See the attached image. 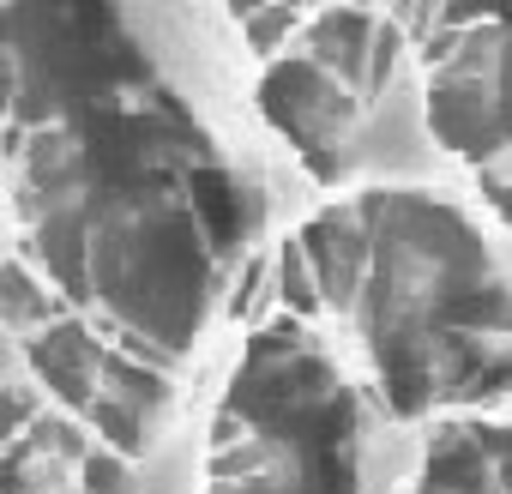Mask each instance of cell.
I'll return each instance as SVG.
<instances>
[{"mask_svg":"<svg viewBox=\"0 0 512 494\" xmlns=\"http://www.w3.org/2000/svg\"><path fill=\"white\" fill-rule=\"evenodd\" d=\"M356 205L368 223V284L356 314L386 410L416 422L434 404L506 398L512 284L464 211L416 187H374Z\"/></svg>","mask_w":512,"mask_h":494,"instance_id":"1","label":"cell"},{"mask_svg":"<svg viewBox=\"0 0 512 494\" xmlns=\"http://www.w3.org/2000/svg\"><path fill=\"white\" fill-rule=\"evenodd\" d=\"M428 139L488 163L512 145V13H476L452 55L428 73Z\"/></svg>","mask_w":512,"mask_h":494,"instance_id":"2","label":"cell"},{"mask_svg":"<svg viewBox=\"0 0 512 494\" xmlns=\"http://www.w3.org/2000/svg\"><path fill=\"white\" fill-rule=\"evenodd\" d=\"M260 115L302 151V163L332 181L338 157L350 151V139L362 133V103L332 79L320 73L308 55H278L266 61L260 73Z\"/></svg>","mask_w":512,"mask_h":494,"instance_id":"3","label":"cell"},{"mask_svg":"<svg viewBox=\"0 0 512 494\" xmlns=\"http://www.w3.org/2000/svg\"><path fill=\"white\" fill-rule=\"evenodd\" d=\"M302 260H308V278H314V296L320 308H338V314H356L362 302V284H368V223H362V205H332L320 211L302 235Z\"/></svg>","mask_w":512,"mask_h":494,"instance_id":"4","label":"cell"},{"mask_svg":"<svg viewBox=\"0 0 512 494\" xmlns=\"http://www.w3.org/2000/svg\"><path fill=\"white\" fill-rule=\"evenodd\" d=\"M422 494H500L494 470L476 452V440H470L464 422H446L428 440V452H422Z\"/></svg>","mask_w":512,"mask_h":494,"instance_id":"5","label":"cell"},{"mask_svg":"<svg viewBox=\"0 0 512 494\" xmlns=\"http://www.w3.org/2000/svg\"><path fill=\"white\" fill-rule=\"evenodd\" d=\"M278 302L290 308L296 326L320 314V296H314V278H308V260H302V247H296V241L278 247Z\"/></svg>","mask_w":512,"mask_h":494,"instance_id":"6","label":"cell"},{"mask_svg":"<svg viewBox=\"0 0 512 494\" xmlns=\"http://www.w3.org/2000/svg\"><path fill=\"white\" fill-rule=\"evenodd\" d=\"M464 428H470L476 452L488 458L494 488H500V494H512V422H464Z\"/></svg>","mask_w":512,"mask_h":494,"instance_id":"7","label":"cell"},{"mask_svg":"<svg viewBox=\"0 0 512 494\" xmlns=\"http://www.w3.org/2000/svg\"><path fill=\"white\" fill-rule=\"evenodd\" d=\"M296 25H302V13H290V7H278V13H241V31L253 37V49H260L266 61H278V37H296Z\"/></svg>","mask_w":512,"mask_h":494,"instance_id":"8","label":"cell"},{"mask_svg":"<svg viewBox=\"0 0 512 494\" xmlns=\"http://www.w3.org/2000/svg\"><path fill=\"white\" fill-rule=\"evenodd\" d=\"M482 193H488V205H494V211H500V217L512 223V181H488Z\"/></svg>","mask_w":512,"mask_h":494,"instance_id":"9","label":"cell"}]
</instances>
